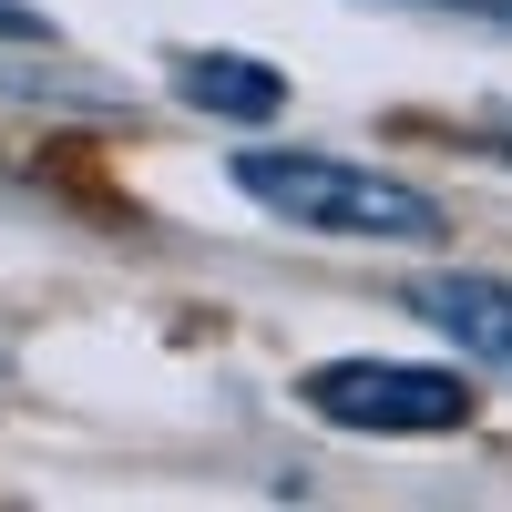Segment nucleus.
I'll use <instances>...</instances> for the list:
<instances>
[{
	"label": "nucleus",
	"mask_w": 512,
	"mask_h": 512,
	"mask_svg": "<svg viewBox=\"0 0 512 512\" xmlns=\"http://www.w3.org/2000/svg\"><path fill=\"white\" fill-rule=\"evenodd\" d=\"M236 185L267 205V216H297V226H318V236H441V205L400 185V175H379V164H338V154H236Z\"/></svg>",
	"instance_id": "f257e3e1"
},
{
	"label": "nucleus",
	"mask_w": 512,
	"mask_h": 512,
	"mask_svg": "<svg viewBox=\"0 0 512 512\" xmlns=\"http://www.w3.org/2000/svg\"><path fill=\"white\" fill-rule=\"evenodd\" d=\"M328 431H369V441H441L472 420V379L461 369H431V359H328L297 379Z\"/></svg>",
	"instance_id": "f03ea898"
},
{
	"label": "nucleus",
	"mask_w": 512,
	"mask_h": 512,
	"mask_svg": "<svg viewBox=\"0 0 512 512\" xmlns=\"http://www.w3.org/2000/svg\"><path fill=\"white\" fill-rule=\"evenodd\" d=\"M410 318H431L451 349L512 369V287H502V277H420V287H410Z\"/></svg>",
	"instance_id": "7ed1b4c3"
},
{
	"label": "nucleus",
	"mask_w": 512,
	"mask_h": 512,
	"mask_svg": "<svg viewBox=\"0 0 512 512\" xmlns=\"http://www.w3.org/2000/svg\"><path fill=\"white\" fill-rule=\"evenodd\" d=\"M175 93L205 103V113H226V123H267V113L287 103V82H277L267 62H246V52H185V62H175Z\"/></svg>",
	"instance_id": "20e7f679"
},
{
	"label": "nucleus",
	"mask_w": 512,
	"mask_h": 512,
	"mask_svg": "<svg viewBox=\"0 0 512 512\" xmlns=\"http://www.w3.org/2000/svg\"><path fill=\"white\" fill-rule=\"evenodd\" d=\"M0 41H52V21H41L31 0H0Z\"/></svg>",
	"instance_id": "39448f33"
},
{
	"label": "nucleus",
	"mask_w": 512,
	"mask_h": 512,
	"mask_svg": "<svg viewBox=\"0 0 512 512\" xmlns=\"http://www.w3.org/2000/svg\"><path fill=\"white\" fill-rule=\"evenodd\" d=\"M410 11H472V21H502L512 31V0H410Z\"/></svg>",
	"instance_id": "423d86ee"
}]
</instances>
